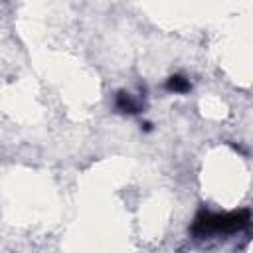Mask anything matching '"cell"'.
Masks as SVG:
<instances>
[{
    "label": "cell",
    "mask_w": 253,
    "mask_h": 253,
    "mask_svg": "<svg viewBox=\"0 0 253 253\" xmlns=\"http://www.w3.org/2000/svg\"><path fill=\"white\" fill-rule=\"evenodd\" d=\"M251 223L249 210H235V211H208L202 210L196 213L192 221V235L196 239H206L211 235H231L243 231Z\"/></svg>",
    "instance_id": "6da1fadb"
},
{
    "label": "cell",
    "mask_w": 253,
    "mask_h": 253,
    "mask_svg": "<svg viewBox=\"0 0 253 253\" xmlns=\"http://www.w3.org/2000/svg\"><path fill=\"white\" fill-rule=\"evenodd\" d=\"M115 109L119 113H128V115H136L140 113V103L126 91H119L115 95Z\"/></svg>",
    "instance_id": "7a4b0ae2"
},
{
    "label": "cell",
    "mask_w": 253,
    "mask_h": 253,
    "mask_svg": "<svg viewBox=\"0 0 253 253\" xmlns=\"http://www.w3.org/2000/svg\"><path fill=\"white\" fill-rule=\"evenodd\" d=\"M164 87H166V91H170V93H188V91L192 89L190 81H188L184 75H180V73L170 75V77L166 79Z\"/></svg>",
    "instance_id": "3957f363"
}]
</instances>
